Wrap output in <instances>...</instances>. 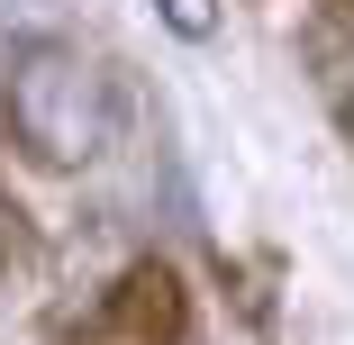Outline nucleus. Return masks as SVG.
Instances as JSON below:
<instances>
[{
	"instance_id": "3",
	"label": "nucleus",
	"mask_w": 354,
	"mask_h": 345,
	"mask_svg": "<svg viewBox=\"0 0 354 345\" xmlns=\"http://www.w3.org/2000/svg\"><path fill=\"white\" fill-rule=\"evenodd\" d=\"M155 10H164L173 37H209V28H218V0H155Z\"/></svg>"
},
{
	"instance_id": "2",
	"label": "nucleus",
	"mask_w": 354,
	"mask_h": 345,
	"mask_svg": "<svg viewBox=\"0 0 354 345\" xmlns=\"http://www.w3.org/2000/svg\"><path fill=\"white\" fill-rule=\"evenodd\" d=\"M100 327H109V336H136V345H182V327H191L182 272H173V263H127L118 291L100 300Z\"/></svg>"
},
{
	"instance_id": "1",
	"label": "nucleus",
	"mask_w": 354,
	"mask_h": 345,
	"mask_svg": "<svg viewBox=\"0 0 354 345\" xmlns=\"http://www.w3.org/2000/svg\"><path fill=\"white\" fill-rule=\"evenodd\" d=\"M0 109H10V136L55 173H82V164H100L118 146V73L100 55L64 46V37H37V46L10 55Z\"/></svg>"
}]
</instances>
